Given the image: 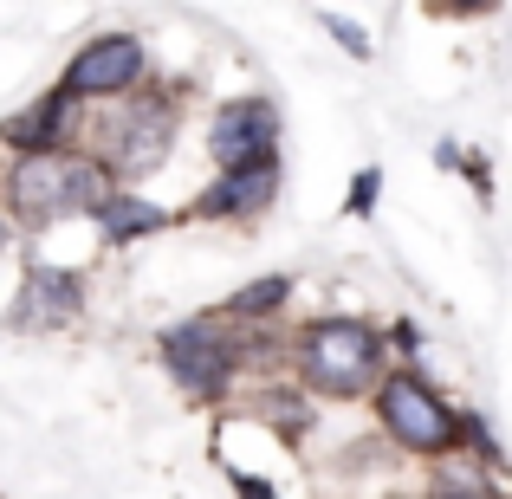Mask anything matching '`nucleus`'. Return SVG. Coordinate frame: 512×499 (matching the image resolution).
<instances>
[{"label": "nucleus", "instance_id": "nucleus-1", "mask_svg": "<svg viewBox=\"0 0 512 499\" xmlns=\"http://www.w3.org/2000/svg\"><path fill=\"white\" fill-rule=\"evenodd\" d=\"M104 195H111V169L91 150H46V156H20L7 169V214L26 234L98 214Z\"/></svg>", "mask_w": 512, "mask_h": 499}, {"label": "nucleus", "instance_id": "nucleus-2", "mask_svg": "<svg viewBox=\"0 0 512 499\" xmlns=\"http://www.w3.org/2000/svg\"><path fill=\"white\" fill-rule=\"evenodd\" d=\"M292 363H299V383L312 396L350 402V396H376L383 383V331L363 325V318H312L292 337Z\"/></svg>", "mask_w": 512, "mask_h": 499}, {"label": "nucleus", "instance_id": "nucleus-3", "mask_svg": "<svg viewBox=\"0 0 512 499\" xmlns=\"http://www.w3.org/2000/svg\"><path fill=\"white\" fill-rule=\"evenodd\" d=\"M376 422L396 441L402 454H422V461H448V454H467V415L428 383L422 370H389L376 383Z\"/></svg>", "mask_w": 512, "mask_h": 499}, {"label": "nucleus", "instance_id": "nucleus-4", "mask_svg": "<svg viewBox=\"0 0 512 499\" xmlns=\"http://www.w3.org/2000/svg\"><path fill=\"white\" fill-rule=\"evenodd\" d=\"M169 150H175V104L163 91L111 98L91 124V156L111 175H150L169 163Z\"/></svg>", "mask_w": 512, "mask_h": 499}, {"label": "nucleus", "instance_id": "nucleus-5", "mask_svg": "<svg viewBox=\"0 0 512 499\" xmlns=\"http://www.w3.org/2000/svg\"><path fill=\"white\" fill-rule=\"evenodd\" d=\"M240 363H247V344L234 337L227 318H188V325H169L163 331V370L175 376V389L195 402H214L234 389Z\"/></svg>", "mask_w": 512, "mask_h": 499}, {"label": "nucleus", "instance_id": "nucleus-6", "mask_svg": "<svg viewBox=\"0 0 512 499\" xmlns=\"http://www.w3.org/2000/svg\"><path fill=\"white\" fill-rule=\"evenodd\" d=\"M143 78H150L143 39L137 33H98V39H85V46L72 52V65H65L59 85L72 91L78 104H111V98L143 91Z\"/></svg>", "mask_w": 512, "mask_h": 499}, {"label": "nucleus", "instance_id": "nucleus-7", "mask_svg": "<svg viewBox=\"0 0 512 499\" xmlns=\"http://www.w3.org/2000/svg\"><path fill=\"white\" fill-rule=\"evenodd\" d=\"M208 156H214V169L279 163V111L266 98H227L208 117Z\"/></svg>", "mask_w": 512, "mask_h": 499}, {"label": "nucleus", "instance_id": "nucleus-8", "mask_svg": "<svg viewBox=\"0 0 512 499\" xmlns=\"http://www.w3.org/2000/svg\"><path fill=\"white\" fill-rule=\"evenodd\" d=\"M78 312H85V279L72 273V266H26L20 279V299H13V331H65L78 325Z\"/></svg>", "mask_w": 512, "mask_h": 499}, {"label": "nucleus", "instance_id": "nucleus-9", "mask_svg": "<svg viewBox=\"0 0 512 499\" xmlns=\"http://www.w3.org/2000/svg\"><path fill=\"white\" fill-rule=\"evenodd\" d=\"M72 137H78V98H72L65 85L39 91L26 111H13L7 124H0V143H7V150H20V156L72 150Z\"/></svg>", "mask_w": 512, "mask_h": 499}, {"label": "nucleus", "instance_id": "nucleus-10", "mask_svg": "<svg viewBox=\"0 0 512 499\" xmlns=\"http://www.w3.org/2000/svg\"><path fill=\"white\" fill-rule=\"evenodd\" d=\"M279 201V163L260 169H221V182H208L195 195V221H260L266 208Z\"/></svg>", "mask_w": 512, "mask_h": 499}, {"label": "nucleus", "instance_id": "nucleus-11", "mask_svg": "<svg viewBox=\"0 0 512 499\" xmlns=\"http://www.w3.org/2000/svg\"><path fill=\"white\" fill-rule=\"evenodd\" d=\"M91 221L104 227V240H111V247H130V240H143V234H163L175 214L156 208V201H143V195H130V188H111V195H104V208L91 214Z\"/></svg>", "mask_w": 512, "mask_h": 499}, {"label": "nucleus", "instance_id": "nucleus-12", "mask_svg": "<svg viewBox=\"0 0 512 499\" xmlns=\"http://www.w3.org/2000/svg\"><path fill=\"white\" fill-rule=\"evenodd\" d=\"M286 299H292V279H286V273H273V279H253L247 292H234V299H227L214 318H227V325H240V318H273Z\"/></svg>", "mask_w": 512, "mask_h": 499}, {"label": "nucleus", "instance_id": "nucleus-13", "mask_svg": "<svg viewBox=\"0 0 512 499\" xmlns=\"http://www.w3.org/2000/svg\"><path fill=\"white\" fill-rule=\"evenodd\" d=\"M376 195H383V169H357V175H350V201H344V214H370V208H376Z\"/></svg>", "mask_w": 512, "mask_h": 499}, {"label": "nucleus", "instance_id": "nucleus-14", "mask_svg": "<svg viewBox=\"0 0 512 499\" xmlns=\"http://www.w3.org/2000/svg\"><path fill=\"white\" fill-rule=\"evenodd\" d=\"M318 26H325V33L338 39V46L350 52V59H370V39L357 33V20H344V13H325V20H318Z\"/></svg>", "mask_w": 512, "mask_h": 499}, {"label": "nucleus", "instance_id": "nucleus-15", "mask_svg": "<svg viewBox=\"0 0 512 499\" xmlns=\"http://www.w3.org/2000/svg\"><path fill=\"white\" fill-rule=\"evenodd\" d=\"M441 13H454V20H467V13H493L500 0H435Z\"/></svg>", "mask_w": 512, "mask_h": 499}, {"label": "nucleus", "instance_id": "nucleus-16", "mask_svg": "<svg viewBox=\"0 0 512 499\" xmlns=\"http://www.w3.org/2000/svg\"><path fill=\"white\" fill-rule=\"evenodd\" d=\"M234 487H240V499H273V487H266V480H253V474H234Z\"/></svg>", "mask_w": 512, "mask_h": 499}, {"label": "nucleus", "instance_id": "nucleus-17", "mask_svg": "<svg viewBox=\"0 0 512 499\" xmlns=\"http://www.w3.org/2000/svg\"><path fill=\"white\" fill-rule=\"evenodd\" d=\"M7 240H13V227H7V221H0V253H7Z\"/></svg>", "mask_w": 512, "mask_h": 499}, {"label": "nucleus", "instance_id": "nucleus-18", "mask_svg": "<svg viewBox=\"0 0 512 499\" xmlns=\"http://www.w3.org/2000/svg\"><path fill=\"white\" fill-rule=\"evenodd\" d=\"M383 499H415V493H383Z\"/></svg>", "mask_w": 512, "mask_h": 499}, {"label": "nucleus", "instance_id": "nucleus-19", "mask_svg": "<svg viewBox=\"0 0 512 499\" xmlns=\"http://www.w3.org/2000/svg\"><path fill=\"white\" fill-rule=\"evenodd\" d=\"M500 499H512V493H500Z\"/></svg>", "mask_w": 512, "mask_h": 499}]
</instances>
